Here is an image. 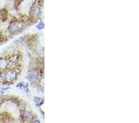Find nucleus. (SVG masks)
Segmentation results:
<instances>
[{"instance_id":"f257e3e1","label":"nucleus","mask_w":139,"mask_h":123,"mask_svg":"<svg viewBox=\"0 0 139 123\" xmlns=\"http://www.w3.org/2000/svg\"><path fill=\"white\" fill-rule=\"evenodd\" d=\"M17 72L13 69H10L5 73V80L7 82H12L16 79Z\"/></svg>"},{"instance_id":"f03ea898","label":"nucleus","mask_w":139,"mask_h":123,"mask_svg":"<svg viewBox=\"0 0 139 123\" xmlns=\"http://www.w3.org/2000/svg\"><path fill=\"white\" fill-rule=\"evenodd\" d=\"M22 24L19 21H14L11 22L9 26V31L11 33H15L17 31H19L20 29H22Z\"/></svg>"},{"instance_id":"7ed1b4c3","label":"nucleus","mask_w":139,"mask_h":123,"mask_svg":"<svg viewBox=\"0 0 139 123\" xmlns=\"http://www.w3.org/2000/svg\"><path fill=\"white\" fill-rule=\"evenodd\" d=\"M9 65V62L7 59L4 57L0 58V70H4L7 69Z\"/></svg>"},{"instance_id":"20e7f679","label":"nucleus","mask_w":139,"mask_h":123,"mask_svg":"<svg viewBox=\"0 0 139 123\" xmlns=\"http://www.w3.org/2000/svg\"><path fill=\"white\" fill-rule=\"evenodd\" d=\"M29 76L30 77V78L32 79V80H35V79L37 78V73L36 72H31L29 73Z\"/></svg>"},{"instance_id":"39448f33","label":"nucleus","mask_w":139,"mask_h":123,"mask_svg":"<svg viewBox=\"0 0 139 123\" xmlns=\"http://www.w3.org/2000/svg\"><path fill=\"white\" fill-rule=\"evenodd\" d=\"M40 13V8L39 7H36L34 9V13L35 15H39Z\"/></svg>"},{"instance_id":"423d86ee","label":"nucleus","mask_w":139,"mask_h":123,"mask_svg":"<svg viewBox=\"0 0 139 123\" xmlns=\"http://www.w3.org/2000/svg\"><path fill=\"white\" fill-rule=\"evenodd\" d=\"M43 26L44 25H43V22H40V23L38 24V26H36V27H37L38 29H42L43 27Z\"/></svg>"},{"instance_id":"0eeeda50","label":"nucleus","mask_w":139,"mask_h":123,"mask_svg":"<svg viewBox=\"0 0 139 123\" xmlns=\"http://www.w3.org/2000/svg\"><path fill=\"white\" fill-rule=\"evenodd\" d=\"M23 85H24V84L22 83V82H20V83H19L17 84V86H16V87H17V88H19H19H21V87H23Z\"/></svg>"},{"instance_id":"6e6552de","label":"nucleus","mask_w":139,"mask_h":123,"mask_svg":"<svg viewBox=\"0 0 139 123\" xmlns=\"http://www.w3.org/2000/svg\"><path fill=\"white\" fill-rule=\"evenodd\" d=\"M1 70H0V75H1Z\"/></svg>"}]
</instances>
